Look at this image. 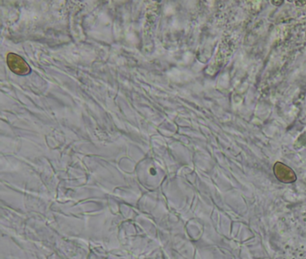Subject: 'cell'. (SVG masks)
I'll return each mask as SVG.
<instances>
[{
    "instance_id": "6da1fadb",
    "label": "cell",
    "mask_w": 306,
    "mask_h": 259,
    "mask_svg": "<svg viewBox=\"0 0 306 259\" xmlns=\"http://www.w3.org/2000/svg\"><path fill=\"white\" fill-rule=\"evenodd\" d=\"M6 63L13 73L19 76H26L31 73V68L24 58L16 53H10L6 56Z\"/></svg>"
},
{
    "instance_id": "7a4b0ae2",
    "label": "cell",
    "mask_w": 306,
    "mask_h": 259,
    "mask_svg": "<svg viewBox=\"0 0 306 259\" xmlns=\"http://www.w3.org/2000/svg\"><path fill=\"white\" fill-rule=\"evenodd\" d=\"M273 171L275 174V177H277V180L285 184H291L296 181V175L294 171L289 167V166L285 165L282 162H277L274 167Z\"/></svg>"
},
{
    "instance_id": "3957f363",
    "label": "cell",
    "mask_w": 306,
    "mask_h": 259,
    "mask_svg": "<svg viewBox=\"0 0 306 259\" xmlns=\"http://www.w3.org/2000/svg\"><path fill=\"white\" fill-rule=\"evenodd\" d=\"M271 4L276 6H280L284 4V1H271Z\"/></svg>"
}]
</instances>
